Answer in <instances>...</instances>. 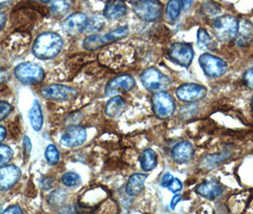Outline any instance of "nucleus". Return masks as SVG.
Here are the masks:
<instances>
[{"label": "nucleus", "mask_w": 253, "mask_h": 214, "mask_svg": "<svg viewBox=\"0 0 253 214\" xmlns=\"http://www.w3.org/2000/svg\"><path fill=\"white\" fill-rule=\"evenodd\" d=\"M63 47V39L53 32L43 33L38 36L33 45V53L41 60L54 58Z\"/></svg>", "instance_id": "1"}, {"label": "nucleus", "mask_w": 253, "mask_h": 214, "mask_svg": "<svg viewBox=\"0 0 253 214\" xmlns=\"http://www.w3.org/2000/svg\"><path fill=\"white\" fill-rule=\"evenodd\" d=\"M129 34L127 26L118 27L114 31L105 35H92L85 38L83 41V47L88 50H96L109 44H112L117 40L125 38Z\"/></svg>", "instance_id": "2"}, {"label": "nucleus", "mask_w": 253, "mask_h": 214, "mask_svg": "<svg viewBox=\"0 0 253 214\" xmlns=\"http://www.w3.org/2000/svg\"><path fill=\"white\" fill-rule=\"evenodd\" d=\"M239 29V22L233 15L225 14L216 17L212 23V30L215 38L221 42H228L236 38Z\"/></svg>", "instance_id": "3"}, {"label": "nucleus", "mask_w": 253, "mask_h": 214, "mask_svg": "<svg viewBox=\"0 0 253 214\" xmlns=\"http://www.w3.org/2000/svg\"><path fill=\"white\" fill-rule=\"evenodd\" d=\"M16 79L24 85H35L41 83L45 78V72L39 65L32 62L19 64L13 71Z\"/></svg>", "instance_id": "4"}, {"label": "nucleus", "mask_w": 253, "mask_h": 214, "mask_svg": "<svg viewBox=\"0 0 253 214\" xmlns=\"http://www.w3.org/2000/svg\"><path fill=\"white\" fill-rule=\"evenodd\" d=\"M140 80L144 88L152 92L163 91L169 87L170 79L156 68H149L145 70L141 76Z\"/></svg>", "instance_id": "5"}, {"label": "nucleus", "mask_w": 253, "mask_h": 214, "mask_svg": "<svg viewBox=\"0 0 253 214\" xmlns=\"http://www.w3.org/2000/svg\"><path fill=\"white\" fill-rule=\"evenodd\" d=\"M131 5L137 17L146 22L156 21L163 13V5L159 1H135Z\"/></svg>", "instance_id": "6"}, {"label": "nucleus", "mask_w": 253, "mask_h": 214, "mask_svg": "<svg viewBox=\"0 0 253 214\" xmlns=\"http://www.w3.org/2000/svg\"><path fill=\"white\" fill-rule=\"evenodd\" d=\"M198 61L205 76L211 78L221 77L228 71V65L225 60L209 52L203 53Z\"/></svg>", "instance_id": "7"}, {"label": "nucleus", "mask_w": 253, "mask_h": 214, "mask_svg": "<svg viewBox=\"0 0 253 214\" xmlns=\"http://www.w3.org/2000/svg\"><path fill=\"white\" fill-rule=\"evenodd\" d=\"M152 110L160 119L170 117L175 111V101L167 91L155 92L152 97Z\"/></svg>", "instance_id": "8"}, {"label": "nucleus", "mask_w": 253, "mask_h": 214, "mask_svg": "<svg viewBox=\"0 0 253 214\" xmlns=\"http://www.w3.org/2000/svg\"><path fill=\"white\" fill-rule=\"evenodd\" d=\"M169 59L181 67L189 68L194 57V50L189 43H172L168 51Z\"/></svg>", "instance_id": "9"}, {"label": "nucleus", "mask_w": 253, "mask_h": 214, "mask_svg": "<svg viewBox=\"0 0 253 214\" xmlns=\"http://www.w3.org/2000/svg\"><path fill=\"white\" fill-rule=\"evenodd\" d=\"M178 99L185 103H195L202 100L208 93V88L201 84L185 83L176 89Z\"/></svg>", "instance_id": "10"}, {"label": "nucleus", "mask_w": 253, "mask_h": 214, "mask_svg": "<svg viewBox=\"0 0 253 214\" xmlns=\"http://www.w3.org/2000/svg\"><path fill=\"white\" fill-rule=\"evenodd\" d=\"M87 130L81 126L68 127L60 135L59 143L66 148H76L85 143Z\"/></svg>", "instance_id": "11"}, {"label": "nucleus", "mask_w": 253, "mask_h": 214, "mask_svg": "<svg viewBox=\"0 0 253 214\" xmlns=\"http://www.w3.org/2000/svg\"><path fill=\"white\" fill-rule=\"evenodd\" d=\"M77 93L76 88L61 84H51L41 89L44 98L51 101H65L75 97Z\"/></svg>", "instance_id": "12"}, {"label": "nucleus", "mask_w": 253, "mask_h": 214, "mask_svg": "<svg viewBox=\"0 0 253 214\" xmlns=\"http://www.w3.org/2000/svg\"><path fill=\"white\" fill-rule=\"evenodd\" d=\"M89 24V17L83 13H75L69 15L63 21V30L69 35L76 36L84 32Z\"/></svg>", "instance_id": "13"}, {"label": "nucleus", "mask_w": 253, "mask_h": 214, "mask_svg": "<svg viewBox=\"0 0 253 214\" xmlns=\"http://www.w3.org/2000/svg\"><path fill=\"white\" fill-rule=\"evenodd\" d=\"M21 177V171L17 166L6 165L0 167V191H7L16 185Z\"/></svg>", "instance_id": "14"}, {"label": "nucleus", "mask_w": 253, "mask_h": 214, "mask_svg": "<svg viewBox=\"0 0 253 214\" xmlns=\"http://www.w3.org/2000/svg\"><path fill=\"white\" fill-rule=\"evenodd\" d=\"M134 86H135V80L132 76L122 75L110 80L107 83L105 88V94L107 96H111L121 90L128 91L134 88Z\"/></svg>", "instance_id": "15"}, {"label": "nucleus", "mask_w": 253, "mask_h": 214, "mask_svg": "<svg viewBox=\"0 0 253 214\" xmlns=\"http://www.w3.org/2000/svg\"><path fill=\"white\" fill-rule=\"evenodd\" d=\"M194 155L193 145L189 141H181L171 150V157L174 162L185 164L190 162Z\"/></svg>", "instance_id": "16"}, {"label": "nucleus", "mask_w": 253, "mask_h": 214, "mask_svg": "<svg viewBox=\"0 0 253 214\" xmlns=\"http://www.w3.org/2000/svg\"><path fill=\"white\" fill-rule=\"evenodd\" d=\"M195 191L203 198H206L208 200H214L223 194V188L218 182L211 180L198 185Z\"/></svg>", "instance_id": "17"}, {"label": "nucleus", "mask_w": 253, "mask_h": 214, "mask_svg": "<svg viewBox=\"0 0 253 214\" xmlns=\"http://www.w3.org/2000/svg\"><path fill=\"white\" fill-rule=\"evenodd\" d=\"M236 44L240 47H245L251 44L253 40V23L250 20H242L239 23V29L236 36Z\"/></svg>", "instance_id": "18"}, {"label": "nucleus", "mask_w": 253, "mask_h": 214, "mask_svg": "<svg viewBox=\"0 0 253 214\" xmlns=\"http://www.w3.org/2000/svg\"><path fill=\"white\" fill-rule=\"evenodd\" d=\"M103 13L110 20L122 18L126 13V4L123 1H109L106 3Z\"/></svg>", "instance_id": "19"}, {"label": "nucleus", "mask_w": 253, "mask_h": 214, "mask_svg": "<svg viewBox=\"0 0 253 214\" xmlns=\"http://www.w3.org/2000/svg\"><path fill=\"white\" fill-rule=\"evenodd\" d=\"M148 175L145 173H134L129 177L126 186V193L129 196H136L145 188Z\"/></svg>", "instance_id": "20"}, {"label": "nucleus", "mask_w": 253, "mask_h": 214, "mask_svg": "<svg viewBox=\"0 0 253 214\" xmlns=\"http://www.w3.org/2000/svg\"><path fill=\"white\" fill-rule=\"evenodd\" d=\"M126 108V103L123 97L117 95L114 96L111 100L108 101L105 108V114L111 118H116L124 112Z\"/></svg>", "instance_id": "21"}, {"label": "nucleus", "mask_w": 253, "mask_h": 214, "mask_svg": "<svg viewBox=\"0 0 253 214\" xmlns=\"http://www.w3.org/2000/svg\"><path fill=\"white\" fill-rule=\"evenodd\" d=\"M29 119L31 125L36 131H39L43 127V114L41 110V106L38 100L34 101L32 108L29 112Z\"/></svg>", "instance_id": "22"}, {"label": "nucleus", "mask_w": 253, "mask_h": 214, "mask_svg": "<svg viewBox=\"0 0 253 214\" xmlns=\"http://www.w3.org/2000/svg\"><path fill=\"white\" fill-rule=\"evenodd\" d=\"M140 165L143 171H151L157 166V155L152 149H146L140 155Z\"/></svg>", "instance_id": "23"}, {"label": "nucleus", "mask_w": 253, "mask_h": 214, "mask_svg": "<svg viewBox=\"0 0 253 214\" xmlns=\"http://www.w3.org/2000/svg\"><path fill=\"white\" fill-rule=\"evenodd\" d=\"M197 45L201 50H214L216 47L215 41L205 29H199L197 32Z\"/></svg>", "instance_id": "24"}, {"label": "nucleus", "mask_w": 253, "mask_h": 214, "mask_svg": "<svg viewBox=\"0 0 253 214\" xmlns=\"http://www.w3.org/2000/svg\"><path fill=\"white\" fill-rule=\"evenodd\" d=\"M181 11H182L181 1H176V0L169 1L166 6V17L169 21L173 22L179 17Z\"/></svg>", "instance_id": "25"}, {"label": "nucleus", "mask_w": 253, "mask_h": 214, "mask_svg": "<svg viewBox=\"0 0 253 214\" xmlns=\"http://www.w3.org/2000/svg\"><path fill=\"white\" fill-rule=\"evenodd\" d=\"M61 181L64 186L68 188H74L81 183V177L76 172L69 171L64 174L61 178Z\"/></svg>", "instance_id": "26"}, {"label": "nucleus", "mask_w": 253, "mask_h": 214, "mask_svg": "<svg viewBox=\"0 0 253 214\" xmlns=\"http://www.w3.org/2000/svg\"><path fill=\"white\" fill-rule=\"evenodd\" d=\"M45 158H46L48 164L51 165V166H54L59 162L60 154H59V151L57 150V148L54 145H49L46 148Z\"/></svg>", "instance_id": "27"}, {"label": "nucleus", "mask_w": 253, "mask_h": 214, "mask_svg": "<svg viewBox=\"0 0 253 214\" xmlns=\"http://www.w3.org/2000/svg\"><path fill=\"white\" fill-rule=\"evenodd\" d=\"M13 157L12 148L7 145H0V167L6 166Z\"/></svg>", "instance_id": "28"}, {"label": "nucleus", "mask_w": 253, "mask_h": 214, "mask_svg": "<svg viewBox=\"0 0 253 214\" xmlns=\"http://www.w3.org/2000/svg\"><path fill=\"white\" fill-rule=\"evenodd\" d=\"M65 197H66V193L64 192L63 189H58V190L54 191L53 193H51L49 202L51 206L52 205H60L65 200Z\"/></svg>", "instance_id": "29"}, {"label": "nucleus", "mask_w": 253, "mask_h": 214, "mask_svg": "<svg viewBox=\"0 0 253 214\" xmlns=\"http://www.w3.org/2000/svg\"><path fill=\"white\" fill-rule=\"evenodd\" d=\"M203 9L207 14H211V15H217L218 13L221 12L220 6L214 2H206V3H204Z\"/></svg>", "instance_id": "30"}, {"label": "nucleus", "mask_w": 253, "mask_h": 214, "mask_svg": "<svg viewBox=\"0 0 253 214\" xmlns=\"http://www.w3.org/2000/svg\"><path fill=\"white\" fill-rule=\"evenodd\" d=\"M13 107L6 101H0V121L4 120L9 114L12 113Z\"/></svg>", "instance_id": "31"}, {"label": "nucleus", "mask_w": 253, "mask_h": 214, "mask_svg": "<svg viewBox=\"0 0 253 214\" xmlns=\"http://www.w3.org/2000/svg\"><path fill=\"white\" fill-rule=\"evenodd\" d=\"M103 26H104V22L102 19L98 17H92V18H89V24L87 29L93 30V31H99L103 28Z\"/></svg>", "instance_id": "32"}, {"label": "nucleus", "mask_w": 253, "mask_h": 214, "mask_svg": "<svg viewBox=\"0 0 253 214\" xmlns=\"http://www.w3.org/2000/svg\"><path fill=\"white\" fill-rule=\"evenodd\" d=\"M51 5V11L54 13H63L69 8V4L66 2H52Z\"/></svg>", "instance_id": "33"}, {"label": "nucleus", "mask_w": 253, "mask_h": 214, "mask_svg": "<svg viewBox=\"0 0 253 214\" xmlns=\"http://www.w3.org/2000/svg\"><path fill=\"white\" fill-rule=\"evenodd\" d=\"M243 80H244L245 85H246L248 88H250L253 90V68H250V69L244 74Z\"/></svg>", "instance_id": "34"}, {"label": "nucleus", "mask_w": 253, "mask_h": 214, "mask_svg": "<svg viewBox=\"0 0 253 214\" xmlns=\"http://www.w3.org/2000/svg\"><path fill=\"white\" fill-rule=\"evenodd\" d=\"M168 189H169V191H171L173 193H177L178 191H180L181 189H183V184L177 178H173L172 182L168 187Z\"/></svg>", "instance_id": "35"}, {"label": "nucleus", "mask_w": 253, "mask_h": 214, "mask_svg": "<svg viewBox=\"0 0 253 214\" xmlns=\"http://www.w3.org/2000/svg\"><path fill=\"white\" fill-rule=\"evenodd\" d=\"M22 145H23L24 156L27 158L30 155V152L32 151V142H31V140H30L28 136H24Z\"/></svg>", "instance_id": "36"}, {"label": "nucleus", "mask_w": 253, "mask_h": 214, "mask_svg": "<svg viewBox=\"0 0 253 214\" xmlns=\"http://www.w3.org/2000/svg\"><path fill=\"white\" fill-rule=\"evenodd\" d=\"M173 178L174 177L172 176V174H170L169 172L165 173L163 177H162V179H161V186L163 188H168L170 185V183L172 182Z\"/></svg>", "instance_id": "37"}, {"label": "nucleus", "mask_w": 253, "mask_h": 214, "mask_svg": "<svg viewBox=\"0 0 253 214\" xmlns=\"http://www.w3.org/2000/svg\"><path fill=\"white\" fill-rule=\"evenodd\" d=\"M2 214H23V211L18 206H10Z\"/></svg>", "instance_id": "38"}, {"label": "nucleus", "mask_w": 253, "mask_h": 214, "mask_svg": "<svg viewBox=\"0 0 253 214\" xmlns=\"http://www.w3.org/2000/svg\"><path fill=\"white\" fill-rule=\"evenodd\" d=\"M181 199H182V195H181V194H177V195L173 196V198H172L171 201H170V207H171L172 210H174L175 206L177 205L179 202L181 201Z\"/></svg>", "instance_id": "39"}, {"label": "nucleus", "mask_w": 253, "mask_h": 214, "mask_svg": "<svg viewBox=\"0 0 253 214\" xmlns=\"http://www.w3.org/2000/svg\"><path fill=\"white\" fill-rule=\"evenodd\" d=\"M6 20H7L6 15H5L4 13L0 12V32L2 31V29L4 28V26L6 24Z\"/></svg>", "instance_id": "40"}, {"label": "nucleus", "mask_w": 253, "mask_h": 214, "mask_svg": "<svg viewBox=\"0 0 253 214\" xmlns=\"http://www.w3.org/2000/svg\"><path fill=\"white\" fill-rule=\"evenodd\" d=\"M192 3H193L192 1H181L182 10H185V11L189 10V8L192 5Z\"/></svg>", "instance_id": "41"}, {"label": "nucleus", "mask_w": 253, "mask_h": 214, "mask_svg": "<svg viewBox=\"0 0 253 214\" xmlns=\"http://www.w3.org/2000/svg\"><path fill=\"white\" fill-rule=\"evenodd\" d=\"M6 137V128L4 127L0 126V143Z\"/></svg>", "instance_id": "42"}, {"label": "nucleus", "mask_w": 253, "mask_h": 214, "mask_svg": "<svg viewBox=\"0 0 253 214\" xmlns=\"http://www.w3.org/2000/svg\"><path fill=\"white\" fill-rule=\"evenodd\" d=\"M60 214H75V211L73 208H66L61 211Z\"/></svg>", "instance_id": "43"}, {"label": "nucleus", "mask_w": 253, "mask_h": 214, "mask_svg": "<svg viewBox=\"0 0 253 214\" xmlns=\"http://www.w3.org/2000/svg\"><path fill=\"white\" fill-rule=\"evenodd\" d=\"M3 214V210H2V206L0 205V214Z\"/></svg>", "instance_id": "44"}, {"label": "nucleus", "mask_w": 253, "mask_h": 214, "mask_svg": "<svg viewBox=\"0 0 253 214\" xmlns=\"http://www.w3.org/2000/svg\"><path fill=\"white\" fill-rule=\"evenodd\" d=\"M252 109H253V99H252Z\"/></svg>", "instance_id": "45"}]
</instances>
